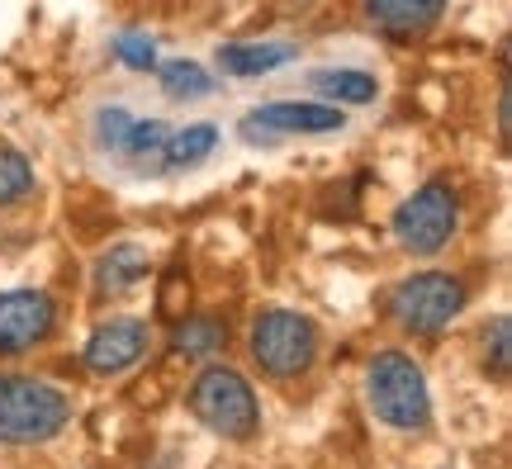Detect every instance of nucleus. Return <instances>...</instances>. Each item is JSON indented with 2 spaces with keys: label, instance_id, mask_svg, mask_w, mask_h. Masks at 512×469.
Returning <instances> with one entry per match:
<instances>
[{
  "label": "nucleus",
  "instance_id": "f257e3e1",
  "mask_svg": "<svg viewBox=\"0 0 512 469\" xmlns=\"http://www.w3.org/2000/svg\"><path fill=\"white\" fill-rule=\"evenodd\" d=\"M366 403L394 432H422L432 422V389L408 351H375L366 365Z\"/></svg>",
  "mask_w": 512,
  "mask_h": 469
},
{
  "label": "nucleus",
  "instance_id": "f03ea898",
  "mask_svg": "<svg viewBox=\"0 0 512 469\" xmlns=\"http://www.w3.org/2000/svg\"><path fill=\"white\" fill-rule=\"evenodd\" d=\"M72 398L34 375H0V446H43L67 432Z\"/></svg>",
  "mask_w": 512,
  "mask_h": 469
},
{
  "label": "nucleus",
  "instance_id": "7ed1b4c3",
  "mask_svg": "<svg viewBox=\"0 0 512 469\" xmlns=\"http://www.w3.org/2000/svg\"><path fill=\"white\" fill-rule=\"evenodd\" d=\"M185 403H190L195 422L209 427L214 436H223V441H247L261 427V403H256L252 379L223 361L204 365L200 375L190 379Z\"/></svg>",
  "mask_w": 512,
  "mask_h": 469
},
{
  "label": "nucleus",
  "instance_id": "20e7f679",
  "mask_svg": "<svg viewBox=\"0 0 512 469\" xmlns=\"http://www.w3.org/2000/svg\"><path fill=\"white\" fill-rule=\"evenodd\" d=\"M465 304H470V289L451 271L403 275L399 285L384 294L389 323L403 327V332H413V337H437V332H446V327L465 313Z\"/></svg>",
  "mask_w": 512,
  "mask_h": 469
},
{
  "label": "nucleus",
  "instance_id": "39448f33",
  "mask_svg": "<svg viewBox=\"0 0 512 469\" xmlns=\"http://www.w3.org/2000/svg\"><path fill=\"white\" fill-rule=\"evenodd\" d=\"M247 346H252V361L261 375L299 379L318 361V323L294 308H261L252 318Z\"/></svg>",
  "mask_w": 512,
  "mask_h": 469
},
{
  "label": "nucleus",
  "instance_id": "423d86ee",
  "mask_svg": "<svg viewBox=\"0 0 512 469\" xmlns=\"http://www.w3.org/2000/svg\"><path fill=\"white\" fill-rule=\"evenodd\" d=\"M456 228H460V199L451 181H422L389 218V233L408 256L446 252Z\"/></svg>",
  "mask_w": 512,
  "mask_h": 469
},
{
  "label": "nucleus",
  "instance_id": "0eeeda50",
  "mask_svg": "<svg viewBox=\"0 0 512 469\" xmlns=\"http://www.w3.org/2000/svg\"><path fill=\"white\" fill-rule=\"evenodd\" d=\"M347 114L337 105L323 100H271V105H256L242 119V138L252 147H275L280 138H323V133H342Z\"/></svg>",
  "mask_w": 512,
  "mask_h": 469
},
{
  "label": "nucleus",
  "instance_id": "6e6552de",
  "mask_svg": "<svg viewBox=\"0 0 512 469\" xmlns=\"http://www.w3.org/2000/svg\"><path fill=\"white\" fill-rule=\"evenodd\" d=\"M57 332V299L48 289L0 294V356H29Z\"/></svg>",
  "mask_w": 512,
  "mask_h": 469
},
{
  "label": "nucleus",
  "instance_id": "1a4fd4ad",
  "mask_svg": "<svg viewBox=\"0 0 512 469\" xmlns=\"http://www.w3.org/2000/svg\"><path fill=\"white\" fill-rule=\"evenodd\" d=\"M147 346H152V332L147 323L138 318H110V323H100L91 332V342L81 351V365L91 370V375H124L133 365L147 356Z\"/></svg>",
  "mask_w": 512,
  "mask_h": 469
},
{
  "label": "nucleus",
  "instance_id": "9d476101",
  "mask_svg": "<svg viewBox=\"0 0 512 469\" xmlns=\"http://www.w3.org/2000/svg\"><path fill=\"white\" fill-rule=\"evenodd\" d=\"M366 19L394 43H413V38L432 34L446 15V0H361Z\"/></svg>",
  "mask_w": 512,
  "mask_h": 469
},
{
  "label": "nucleus",
  "instance_id": "9b49d317",
  "mask_svg": "<svg viewBox=\"0 0 512 469\" xmlns=\"http://www.w3.org/2000/svg\"><path fill=\"white\" fill-rule=\"evenodd\" d=\"M147 271H152V261H147L143 247H133V242H114L110 252L95 261V294H105V299H119V294H128V289H138L147 280Z\"/></svg>",
  "mask_w": 512,
  "mask_h": 469
},
{
  "label": "nucleus",
  "instance_id": "f8f14e48",
  "mask_svg": "<svg viewBox=\"0 0 512 469\" xmlns=\"http://www.w3.org/2000/svg\"><path fill=\"white\" fill-rule=\"evenodd\" d=\"M228 346V323L219 313H181L171 327V351L185 361H214Z\"/></svg>",
  "mask_w": 512,
  "mask_h": 469
},
{
  "label": "nucleus",
  "instance_id": "ddd939ff",
  "mask_svg": "<svg viewBox=\"0 0 512 469\" xmlns=\"http://www.w3.org/2000/svg\"><path fill=\"white\" fill-rule=\"evenodd\" d=\"M299 48L294 43H223L219 48V72L228 76H266L290 67Z\"/></svg>",
  "mask_w": 512,
  "mask_h": 469
},
{
  "label": "nucleus",
  "instance_id": "4468645a",
  "mask_svg": "<svg viewBox=\"0 0 512 469\" xmlns=\"http://www.w3.org/2000/svg\"><path fill=\"white\" fill-rule=\"evenodd\" d=\"M309 86L318 91L323 105H370L380 95V81L370 72H356V67H323V72L309 76Z\"/></svg>",
  "mask_w": 512,
  "mask_h": 469
},
{
  "label": "nucleus",
  "instance_id": "2eb2a0df",
  "mask_svg": "<svg viewBox=\"0 0 512 469\" xmlns=\"http://www.w3.org/2000/svg\"><path fill=\"white\" fill-rule=\"evenodd\" d=\"M157 86H162L166 100L190 105V100H209V95H214V76L204 72L195 57H176V62H162V67H157Z\"/></svg>",
  "mask_w": 512,
  "mask_h": 469
},
{
  "label": "nucleus",
  "instance_id": "dca6fc26",
  "mask_svg": "<svg viewBox=\"0 0 512 469\" xmlns=\"http://www.w3.org/2000/svg\"><path fill=\"white\" fill-rule=\"evenodd\" d=\"M214 147H219V128L214 124H185L176 128L162 147V162L171 171H185V166H200L214 157Z\"/></svg>",
  "mask_w": 512,
  "mask_h": 469
},
{
  "label": "nucleus",
  "instance_id": "f3484780",
  "mask_svg": "<svg viewBox=\"0 0 512 469\" xmlns=\"http://www.w3.org/2000/svg\"><path fill=\"white\" fill-rule=\"evenodd\" d=\"M38 190L34 162L19 147H0V209H15Z\"/></svg>",
  "mask_w": 512,
  "mask_h": 469
},
{
  "label": "nucleus",
  "instance_id": "a211bd4d",
  "mask_svg": "<svg viewBox=\"0 0 512 469\" xmlns=\"http://www.w3.org/2000/svg\"><path fill=\"white\" fill-rule=\"evenodd\" d=\"M166 138H171V128H166L162 119H133L128 143H124V157L128 162H162Z\"/></svg>",
  "mask_w": 512,
  "mask_h": 469
},
{
  "label": "nucleus",
  "instance_id": "6ab92c4d",
  "mask_svg": "<svg viewBox=\"0 0 512 469\" xmlns=\"http://www.w3.org/2000/svg\"><path fill=\"white\" fill-rule=\"evenodd\" d=\"M484 365L494 370V379H508L512 370V318L498 313L494 323H484Z\"/></svg>",
  "mask_w": 512,
  "mask_h": 469
},
{
  "label": "nucleus",
  "instance_id": "aec40b11",
  "mask_svg": "<svg viewBox=\"0 0 512 469\" xmlns=\"http://www.w3.org/2000/svg\"><path fill=\"white\" fill-rule=\"evenodd\" d=\"M128 128H133V114H128V109H119V105L95 109V147H100V152H114V157H124Z\"/></svg>",
  "mask_w": 512,
  "mask_h": 469
},
{
  "label": "nucleus",
  "instance_id": "412c9836",
  "mask_svg": "<svg viewBox=\"0 0 512 469\" xmlns=\"http://www.w3.org/2000/svg\"><path fill=\"white\" fill-rule=\"evenodd\" d=\"M114 57L128 72H157V43L147 34H119L114 38Z\"/></svg>",
  "mask_w": 512,
  "mask_h": 469
},
{
  "label": "nucleus",
  "instance_id": "4be33fe9",
  "mask_svg": "<svg viewBox=\"0 0 512 469\" xmlns=\"http://www.w3.org/2000/svg\"><path fill=\"white\" fill-rule=\"evenodd\" d=\"M498 138L508 143V86L498 91Z\"/></svg>",
  "mask_w": 512,
  "mask_h": 469
}]
</instances>
